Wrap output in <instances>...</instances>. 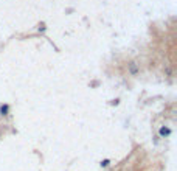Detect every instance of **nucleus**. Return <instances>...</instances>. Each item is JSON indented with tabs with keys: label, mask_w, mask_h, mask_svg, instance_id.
Listing matches in <instances>:
<instances>
[{
	"label": "nucleus",
	"mask_w": 177,
	"mask_h": 171,
	"mask_svg": "<svg viewBox=\"0 0 177 171\" xmlns=\"http://www.w3.org/2000/svg\"><path fill=\"white\" fill-rule=\"evenodd\" d=\"M169 134H171V131H169L168 128H162V129H160V135H162V137L169 135Z\"/></svg>",
	"instance_id": "f257e3e1"
},
{
	"label": "nucleus",
	"mask_w": 177,
	"mask_h": 171,
	"mask_svg": "<svg viewBox=\"0 0 177 171\" xmlns=\"http://www.w3.org/2000/svg\"><path fill=\"white\" fill-rule=\"evenodd\" d=\"M8 106H6V104H5V106H2V108H0V114H2V115H6L8 114Z\"/></svg>",
	"instance_id": "f03ea898"
},
{
	"label": "nucleus",
	"mask_w": 177,
	"mask_h": 171,
	"mask_svg": "<svg viewBox=\"0 0 177 171\" xmlns=\"http://www.w3.org/2000/svg\"><path fill=\"white\" fill-rule=\"evenodd\" d=\"M131 72H132V73H137V65H135V62L131 64Z\"/></svg>",
	"instance_id": "7ed1b4c3"
},
{
	"label": "nucleus",
	"mask_w": 177,
	"mask_h": 171,
	"mask_svg": "<svg viewBox=\"0 0 177 171\" xmlns=\"http://www.w3.org/2000/svg\"><path fill=\"white\" fill-rule=\"evenodd\" d=\"M101 165H103V166H107V165H109V160H104V162H101Z\"/></svg>",
	"instance_id": "20e7f679"
}]
</instances>
